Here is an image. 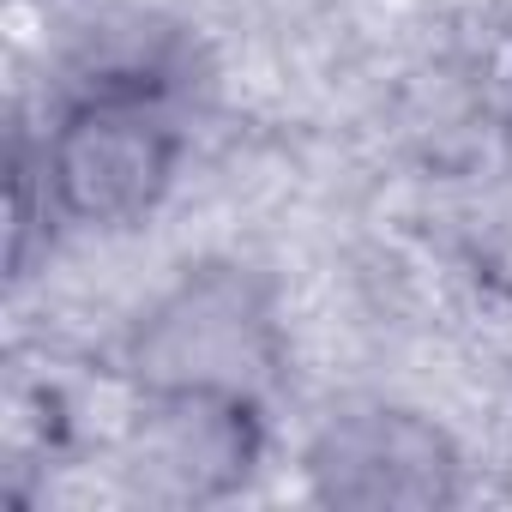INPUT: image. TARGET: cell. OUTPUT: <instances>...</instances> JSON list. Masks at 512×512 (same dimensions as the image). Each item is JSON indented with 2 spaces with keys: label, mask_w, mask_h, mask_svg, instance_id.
Returning a JSON list of instances; mask_svg holds the SVG:
<instances>
[{
  "label": "cell",
  "mask_w": 512,
  "mask_h": 512,
  "mask_svg": "<svg viewBox=\"0 0 512 512\" xmlns=\"http://www.w3.org/2000/svg\"><path fill=\"white\" fill-rule=\"evenodd\" d=\"M284 320L272 284L241 260L187 266L121 338V380L139 398L223 392L266 404L284 380Z\"/></svg>",
  "instance_id": "6da1fadb"
},
{
  "label": "cell",
  "mask_w": 512,
  "mask_h": 512,
  "mask_svg": "<svg viewBox=\"0 0 512 512\" xmlns=\"http://www.w3.org/2000/svg\"><path fill=\"white\" fill-rule=\"evenodd\" d=\"M181 145L163 67H109L55 109L37 163L61 223L127 229L175 187Z\"/></svg>",
  "instance_id": "7a4b0ae2"
},
{
  "label": "cell",
  "mask_w": 512,
  "mask_h": 512,
  "mask_svg": "<svg viewBox=\"0 0 512 512\" xmlns=\"http://www.w3.org/2000/svg\"><path fill=\"white\" fill-rule=\"evenodd\" d=\"M302 470L308 494L338 512H440L464 494V458L452 434L434 416L386 398L338 404L314 428Z\"/></svg>",
  "instance_id": "3957f363"
},
{
  "label": "cell",
  "mask_w": 512,
  "mask_h": 512,
  "mask_svg": "<svg viewBox=\"0 0 512 512\" xmlns=\"http://www.w3.org/2000/svg\"><path fill=\"white\" fill-rule=\"evenodd\" d=\"M266 464V404L223 392L139 398L127 428V476L157 506L235 500Z\"/></svg>",
  "instance_id": "277c9868"
}]
</instances>
